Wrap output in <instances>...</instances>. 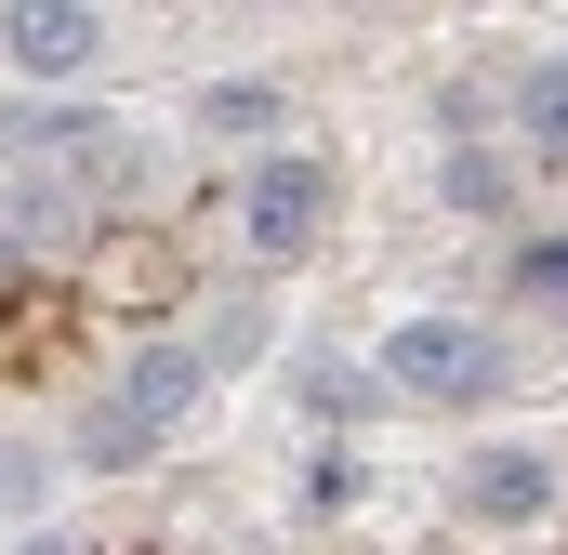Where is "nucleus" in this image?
Segmentation results:
<instances>
[{
  "mask_svg": "<svg viewBox=\"0 0 568 555\" xmlns=\"http://www.w3.org/2000/svg\"><path fill=\"white\" fill-rule=\"evenodd\" d=\"M384 397H424V411H476V397H503V331H476V317H397L384 331Z\"/></svg>",
  "mask_w": 568,
  "mask_h": 555,
  "instance_id": "nucleus-1",
  "label": "nucleus"
},
{
  "mask_svg": "<svg viewBox=\"0 0 568 555\" xmlns=\"http://www.w3.org/2000/svg\"><path fill=\"white\" fill-rule=\"evenodd\" d=\"M239 252L252 265H291V252H317V225H331V159H304V145H265L252 172H239Z\"/></svg>",
  "mask_w": 568,
  "mask_h": 555,
  "instance_id": "nucleus-2",
  "label": "nucleus"
},
{
  "mask_svg": "<svg viewBox=\"0 0 568 555\" xmlns=\"http://www.w3.org/2000/svg\"><path fill=\"white\" fill-rule=\"evenodd\" d=\"M449 503H463V529H542L568 503V476H556V450H529V436H489V450H463V476H449Z\"/></svg>",
  "mask_w": 568,
  "mask_h": 555,
  "instance_id": "nucleus-3",
  "label": "nucleus"
},
{
  "mask_svg": "<svg viewBox=\"0 0 568 555\" xmlns=\"http://www.w3.org/2000/svg\"><path fill=\"white\" fill-rule=\"evenodd\" d=\"M0 67L13 80H80V67H106V13L93 0H13L0 13Z\"/></svg>",
  "mask_w": 568,
  "mask_h": 555,
  "instance_id": "nucleus-4",
  "label": "nucleus"
},
{
  "mask_svg": "<svg viewBox=\"0 0 568 555\" xmlns=\"http://www.w3.org/2000/svg\"><path fill=\"white\" fill-rule=\"evenodd\" d=\"M199 397H212V357H199V344H172V331H159V344H133V357H120V411H133L145 436H172Z\"/></svg>",
  "mask_w": 568,
  "mask_h": 555,
  "instance_id": "nucleus-5",
  "label": "nucleus"
},
{
  "mask_svg": "<svg viewBox=\"0 0 568 555\" xmlns=\"http://www.w3.org/2000/svg\"><path fill=\"white\" fill-rule=\"evenodd\" d=\"M436 199H449L463 225H516V199H529V159H516V145H489V133H463L449 159H436Z\"/></svg>",
  "mask_w": 568,
  "mask_h": 555,
  "instance_id": "nucleus-6",
  "label": "nucleus"
},
{
  "mask_svg": "<svg viewBox=\"0 0 568 555\" xmlns=\"http://www.w3.org/2000/svg\"><path fill=\"white\" fill-rule=\"evenodd\" d=\"M278 120H291V93L278 80H199V107H185V133H212V145H278Z\"/></svg>",
  "mask_w": 568,
  "mask_h": 555,
  "instance_id": "nucleus-7",
  "label": "nucleus"
},
{
  "mask_svg": "<svg viewBox=\"0 0 568 555\" xmlns=\"http://www.w3.org/2000/svg\"><path fill=\"white\" fill-rule=\"evenodd\" d=\"M516 133H529V159H568V53L516 67Z\"/></svg>",
  "mask_w": 568,
  "mask_h": 555,
  "instance_id": "nucleus-8",
  "label": "nucleus"
},
{
  "mask_svg": "<svg viewBox=\"0 0 568 555\" xmlns=\"http://www.w3.org/2000/svg\"><path fill=\"white\" fill-rule=\"evenodd\" d=\"M145 450H159V436H145V423H133V411H120V397H106V411L80 423V463H93V476H133Z\"/></svg>",
  "mask_w": 568,
  "mask_h": 555,
  "instance_id": "nucleus-9",
  "label": "nucleus"
},
{
  "mask_svg": "<svg viewBox=\"0 0 568 555\" xmlns=\"http://www.w3.org/2000/svg\"><path fill=\"white\" fill-rule=\"evenodd\" d=\"M265 331H278L265 304H212V317H199V357H212V371H239V357H265Z\"/></svg>",
  "mask_w": 568,
  "mask_h": 555,
  "instance_id": "nucleus-10",
  "label": "nucleus"
},
{
  "mask_svg": "<svg viewBox=\"0 0 568 555\" xmlns=\"http://www.w3.org/2000/svg\"><path fill=\"white\" fill-rule=\"evenodd\" d=\"M53 490V450H27V436H0V516H27Z\"/></svg>",
  "mask_w": 568,
  "mask_h": 555,
  "instance_id": "nucleus-11",
  "label": "nucleus"
},
{
  "mask_svg": "<svg viewBox=\"0 0 568 555\" xmlns=\"http://www.w3.org/2000/svg\"><path fill=\"white\" fill-rule=\"evenodd\" d=\"M516 291H529V304H568V239H529V252H516Z\"/></svg>",
  "mask_w": 568,
  "mask_h": 555,
  "instance_id": "nucleus-12",
  "label": "nucleus"
},
{
  "mask_svg": "<svg viewBox=\"0 0 568 555\" xmlns=\"http://www.w3.org/2000/svg\"><path fill=\"white\" fill-rule=\"evenodd\" d=\"M13 555H80V543H53V529H27V543H13Z\"/></svg>",
  "mask_w": 568,
  "mask_h": 555,
  "instance_id": "nucleus-13",
  "label": "nucleus"
}]
</instances>
